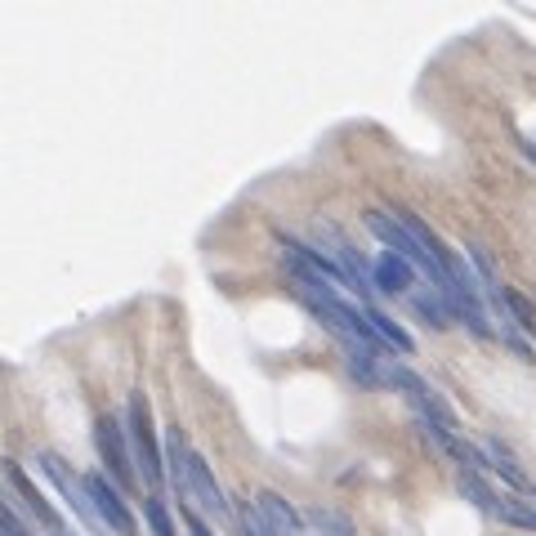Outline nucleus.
<instances>
[{
    "instance_id": "15",
    "label": "nucleus",
    "mask_w": 536,
    "mask_h": 536,
    "mask_svg": "<svg viewBox=\"0 0 536 536\" xmlns=\"http://www.w3.org/2000/svg\"><path fill=\"white\" fill-rule=\"evenodd\" d=\"M309 523H313V528H318L322 536H353L349 514H340V510H309Z\"/></svg>"
},
{
    "instance_id": "9",
    "label": "nucleus",
    "mask_w": 536,
    "mask_h": 536,
    "mask_svg": "<svg viewBox=\"0 0 536 536\" xmlns=\"http://www.w3.org/2000/svg\"><path fill=\"white\" fill-rule=\"evenodd\" d=\"M411 309H416V318H425L434 331H447L456 322V313H452V304L443 300V291H420V295H411Z\"/></svg>"
},
{
    "instance_id": "6",
    "label": "nucleus",
    "mask_w": 536,
    "mask_h": 536,
    "mask_svg": "<svg viewBox=\"0 0 536 536\" xmlns=\"http://www.w3.org/2000/svg\"><path fill=\"white\" fill-rule=\"evenodd\" d=\"M85 496H90V505L99 510V519L108 523L112 532L134 536V514L126 510V501H121L117 487L108 483V474H90V478H85Z\"/></svg>"
},
{
    "instance_id": "3",
    "label": "nucleus",
    "mask_w": 536,
    "mask_h": 536,
    "mask_svg": "<svg viewBox=\"0 0 536 536\" xmlns=\"http://www.w3.org/2000/svg\"><path fill=\"white\" fill-rule=\"evenodd\" d=\"M130 443H134V465H139V478L148 487H161L166 469H161V443H157V429H152L148 394H130Z\"/></svg>"
},
{
    "instance_id": "10",
    "label": "nucleus",
    "mask_w": 536,
    "mask_h": 536,
    "mask_svg": "<svg viewBox=\"0 0 536 536\" xmlns=\"http://www.w3.org/2000/svg\"><path fill=\"white\" fill-rule=\"evenodd\" d=\"M487 461H492V474H501L505 483L514 487V492H523V496L532 492V478L523 474L519 461H514L510 452H505V443H496V438H492V443H487Z\"/></svg>"
},
{
    "instance_id": "7",
    "label": "nucleus",
    "mask_w": 536,
    "mask_h": 536,
    "mask_svg": "<svg viewBox=\"0 0 536 536\" xmlns=\"http://www.w3.org/2000/svg\"><path fill=\"white\" fill-rule=\"evenodd\" d=\"M255 514H260V523L273 536H304V519L291 510V501L277 496V492H268V487L255 496Z\"/></svg>"
},
{
    "instance_id": "4",
    "label": "nucleus",
    "mask_w": 536,
    "mask_h": 536,
    "mask_svg": "<svg viewBox=\"0 0 536 536\" xmlns=\"http://www.w3.org/2000/svg\"><path fill=\"white\" fill-rule=\"evenodd\" d=\"M36 465H41V474L50 478L54 487H59V492H63V501L72 505V510L81 514V519L90 523L94 532H103V528H108V523L99 519V510H94V505H90V496H85V478H76V474H72V465H67L59 452H41V456H36Z\"/></svg>"
},
{
    "instance_id": "18",
    "label": "nucleus",
    "mask_w": 536,
    "mask_h": 536,
    "mask_svg": "<svg viewBox=\"0 0 536 536\" xmlns=\"http://www.w3.org/2000/svg\"><path fill=\"white\" fill-rule=\"evenodd\" d=\"M237 523H242V532H246V536H273V532H268L264 523H260V514H255V505H251V510H242V519H237Z\"/></svg>"
},
{
    "instance_id": "11",
    "label": "nucleus",
    "mask_w": 536,
    "mask_h": 536,
    "mask_svg": "<svg viewBox=\"0 0 536 536\" xmlns=\"http://www.w3.org/2000/svg\"><path fill=\"white\" fill-rule=\"evenodd\" d=\"M362 318L371 322V331H376L380 344H389V349H398V353H411V349H416V340H411V335L402 331L394 318H385L380 309H371V304H367V309H362Z\"/></svg>"
},
{
    "instance_id": "12",
    "label": "nucleus",
    "mask_w": 536,
    "mask_h": 536,
    "mask_svg": "<svg viewBox=\"0 0 536 536\" xmlns=\"http://www.w3.org/2000/svg\"><path fill=\"white\" fill-rule=\"evenodd\" d=\"M461 496L465 501H474L483 514H496V505H501V496L483 483V474H461Z\"/></svg>"
},
{
    "instance_id": "8",
    "label": "nucleus",
    "mask_w": 536,
    "mask_h": 536,
    "mask_svg": "<svg viewBox=\"0 0 536 536\" xmlns=\"http://www.w3.org/2000/svg\"><path fill=\"white\" fill-rule=\"evenodd\" d=\"M411 277H416V268H411L407 260H398V255H380L376 268H371V286L385 295H407L411 291Z\"/></svg>"
},
{
    "instance_id": "13",
    "label": "nucleus",
    "mask_w": 536,
    "mask_h": 536,
    "mask_svg": "<svg viewBox=\"0 0 536 536\" xmlns=\"http://www.w3.org/2000/svg\"><path fill=\"white\" fill-rule=\"evenodd\" d=\"M496 519H505L510 528L536 532V510H532V505H523L519 496H501V505H496Z\"/></svg>"
},
{
    "instance_id": "14",
    "label": "nucleus",
    "mask_w": 536,
    "mask_h": 536,
    "mask_svg": "<svg viewBox=\"0 0 536 536\" xmlns=\"http://www.w3.org/2000/svg\"><path fill=\"white\" fill-rule=\"evenodd\" d=\"M143 514H148V528H152V536H179L175 532V519H170V505L161 501L157 492L143 501Z\"/></svg>"
},
{
    "instance_id": "2",
    "label": "nucleus",
    "mask_w": 536,
    "mask_h": 536,
    "mask_svg": "<svg viewBox=\"0 0 536 536\" xmlns=\"http://www.w3.org/2000/svg\"><path fill=\"white\" fill-rule=\"evenodd\" d=\"M362 224L371 228V237H376V242L385 246L389 255H398V260H407L411 268H420V273H425L429 282H434V291H447V286H452V277H447V268L438 264L434 255H429L425 246H420L416 237L407 233V228H402V219L385 215V210H367V215H362Z\"/></svg>"
},
{
    "instance_id": "16",
    "label": "nucleus",
    "mask_w": 536,
    "mask_h": 536,
    "mask_svg": "<svg viewBox=\"0 0 536 536\" xmlns=\"http://www.w3.org/2000/svg\"><path fill=\"white\" fill-rule=\"evenodd\" d=\"M501 304H505V309L514 313V318L523 322V331H532V335H536V309H532L528 300H523L519 291H501Z\"/></svg>"
},
{
    "instance_id": "20",
    "label": "nucleus",
    "mask_w": 536,
    "mask_h": 536,
    "mask_svg": "<svg viewBox=\"0 0 536 536\" xmlns=\"http://www.w3.org/2000/svg\"><path fill=\"white\" fill-rule=\"evenodd\" d=\"M519 148H523V157L536 161V139H519Z\"/></svg>"
},
{
    "instance_id": "5",
    "label": "nucleus",
    "mask_w": 536,
    "mask_h": 536,
    "mask_svg": "<svg viewBox=\"0 0 536 536\" xmlns=\"http://www.w3.org/2000/svg\"><path fill=\"white\" fill-rule=\"evenodd\" d=\"M126 429H121L117 416H99L94 420V452H99L103 469H108V483L130 487L134 483V469H130V452H126Z\"/></svg>"
},
{
    "instance_id": "17",
    "label": "nucleus",
    "mask_w": 536,
    "mask_h": 536,
    "mask_svg": "<svg viewBox=\"0 0 536 536\" xmlns=\"http://www.w3.org/2000/svg\"><path fill=\"white\" fill-rule=\"evenodd\" d=\"M0 536H36L32 528H27V523L23 519H18V514L14 510H9V505L5 501H0Z\"/></svg>"
},
{
    "instance_id": "19",
    "label": "nucleus",
    "mask_w": 536,
    "mask_h": 536,
    "mask_svg": "<svg viewBox=\"0 0 536 536\" xmlns=\"http://www.w3.org/2000/svg\"><path fill=\"white\" fill-rule=\"evenodd\" d=\"M188 536H215V532H210V528H206V523H201V519H197V514H193V519H188Z\"/></svg>"
},
{
    "instance_id": "1",
    "label": "nucleus",
    "mask_w": 536,
    "mask_h": 536,
    "mask_svg": "<svg viewBox=\"0 0 536 536\" xmlns=\"http://www.w3.org/2000/svg\"><path fill=\"white\" fill-rule=\"evenodd\" d=\"M166 452H170V474H175L179 492L193 496L197 505H206L215 519H228V496L219 492V483H215V474H210L206 456H197L193 447L184 443V434H179V429H170Z\"/></svg>"
}]
</instances>
